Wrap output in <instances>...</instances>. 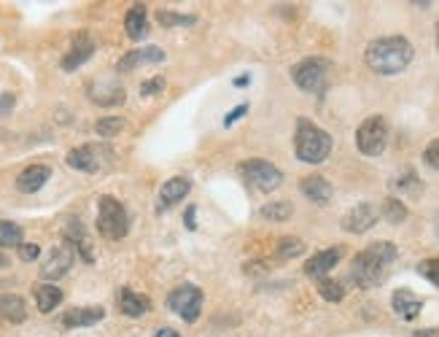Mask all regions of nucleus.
<instances>
[{
	"mask_svg": "<svg viewBox=\"0 0 439 337\" xmlns=\"http://www.w3.org/2000/svg\"><path fill=\"white\" fill-rule=\"evenodd\" d=\"M399 251L394 243H386V240H377L372 246H367L364 251H359L353 257V264H350V278L362 289H375L386 281L391 264L396 262Z\"/></svg>",
	"mask_w": 439,
	"mask_h": 337,
	"instance_id": "nucleus-1",
	"label": "nucleus"
},
{
	"mask_svg": "<svg viewBox=\"0 0 439 337\" xmlns=\"http://www.w3.org/2000/svg\"><path fill=\"white\" fill-rule=\"evenodd\" d=\"M413 43L401 36H386V38H377L367 46L364 60L369 70H375L377 76H396L404 68L413 63Z\"/></svg>",
	"mask_w": 439,
	"mask_h": 337,
	"instance_id": "nucleus-2",
	"label": "nucleus"
},
{
	"mask_svg": "<svg viewBox=\"0 0 439 337\" xmlns=\"http://www.w3.org/2000/svg\"><path fill=\"white\" fill-rule=\"evenodd\" d=\"M297 156L308 165H321L326 156L332 154V135L321 127H315L308 119H299L297 122Z\"/></svg>",
	"mask_w": 439,
	"mask_h": 337,
	"instance_id": "nucleus-3",
	"label": "nucleus"
},
{
	"mask_svg": "<svg viewBox=\"0 0 439 337\" xmlns=\"http://www.w3.org/2000/svg\"><path fill=\"white\" fill-rule=\"evenodd\" d=\"M97 230L108 240H121L129 230V216L116 197L103 195L97 200Z\"/></svg>",
	"mask_w": 439,
	"mask_h": 337,
	"instance_id": "nucleus-4",
	"label": "nucleus"
},
{
	"mask_svg": "<svg viewBox=\"0 0 439 337\" xmlns=\"http://www.w3.org/2000/svg\"><path fill=\"white\" fill-rule=\"evenodd\" d=\"M329 60H323V57H308V60H302L294 65L291 70V78H294V84H297L302 92H321L326 87V81H329Z\"/></svg>",
	"mask_w": 439,
	"mask_h": 337,
	"instance_id": "nucleus-5",
	"label": "nucleus"
},
{
	"mask_svg": "<svg viewBox=\"0 0 439 337\" xmlns=\"http://www.w3.org/2000/svg\"><path fill=\"white\" fill-rule=\"evenodd\" d=\"M168 305L173 313H178L186 324H194L202 313V289L194 284H181L170 291Z\"/></svg>",
	"mask_w": 439,
	"mask_h": 337,
	"instance_id": "nucleus-6",
	"label": "nucleus"
},
{
	"mask_svg": "<svg viewBox=\"0 0 439 337\" xmlns=\"http://www.w3.org/2000/svg\"><path fill=\"white\" fill-rule=\"evenodd\" d=\"M356 146L364 156H380L388 146V122L383 117H369L356 132Z\"/></svg>",
	"mask_w": 439,
	"mask_h": 337,
	"instance_id": "nucleus-7",
	"label": "nucleus"
},
{
	"mask_svg": "<svg viewBox=\"0 0 439 337\" xmlns=\"http://www.w3.org/2000/svg\"><path fill=\"white\" fill-rule=\"evenodd\" d=\"M240 173L246 176V181L251 186H256L259 192H272L283 183V173L275 168L272 162H264V159H248L240 165Z\"/></svg>",
	"mask_w": 439,
	"mask_h": 337,
	"instance_id": "nucleus-8",
	"label": "nucleus"
},
{
	"mask_svg": "<svg viewBox=\"0 0 439 337\" xmlns=\"http://www.w3.org/2000/svg\"><path fill=\"white\" fill-rule=\"evenodd\" d=\"M76 262V248L70 246V243H63V246H57L46 257V262L40 264V278L43 281H57V278H63L65 272L70 270V264Z\"/></svg>",
	"mask_w": 439,
	"mask_h": 337,
	"instance_id": "nucleus-9",
	"label": "nucleus"
},
{
	"mask_svg": "<svg viewBox=\"0 0 439 337\" xmlns=\"http://www.w3.org/2000/svg\"><path fill=\"white\" fill-rule=\"evenodd\" d=\"M377 208L372 203H362V205L350 208L348 213L342 216V230L350 235H362L367 230H372L377 224Z\"/></svg>",
	"mask_w": 439,
	"mask_h": 337,
	"instance_id": "nucleus-10",
	"label": "nucleus"
},
{
	"mask_svg": "<svg viewBox=\"0 0 439 337\" xmlns=\"http://www.w3.org/2000/svg\"><path fill=\"white\" fill-rule=\"evenodd\" d=\"M391 308H394V313H396L399 319H404V321H415V319L421 316V311H423V302H421V297L413 294L410 289H396L394 297H391Z\"/></svg>",
	"mask_w": 439,
	"mask_h": 337,
	"instance_id": "nucleus-11",
	"label": "nucleus"
},
{
	"mask_svg": "<svg viewBox=\"0 0 439 337\" xmlns=\"http://www.w3.org/2000/svg\"><path fill=\"white\" fill-rule=\"evenodd\" d=\"M189 192H192V181H189V178H183V176H173V178H168V181L162 183V189H159V210L173 208L175 203L186 200Z\"/></svg>",
	"mask_w": 439,
	"mask_h": 337,
	"instance_id": "nucleus-12",
	"label": "nucleus"
},
{
	"mask_svg": "<svg viewBox=\"0 0 439 337\" xmlns=\"http://www.w3.org/2000/svg\"><path fill=\"white\" fill-rule=\"evenodd\" d=\"M340 257H342V251H340V248H323V251H318L315 257L308 260L305 272H308L310 278H318V281H321V278H326V275H329V272L340 264Z\"/></svg>",
	"mask_w": 439,
	"mask_h": 337,
	"instance_id": "nucleus-13",
	"label": "nucleus"
},
{
	"mask_svg": "<svg viewBox=\"0 0 439 337\" xmlns=\"http://www.w3.org/2000/svg\"><path fill=\"white\" fill-rule=\"evenodd\" d=\"M49 178H52V168H49V165H30V168H25L16 176V189L25 192V195H33V192H38Z\"/></svg>",
	"mask_w": 439,
	"mask_h": 337,
	"instance_id": "nucleus-14",
	"label": "nucleus"
},
{
	"mask_svg": "<svg viewBox=\"0 0 439 337\" xmlns=\"http://www.w3.org/2000/svg\"><path fill=\"white\" fill-rule=\"evenodd\" d=\"M100 151L94 146H78V149H70L65 162L73 170H84V173H97L100 170Z\"/></svg>",
	"mask_w": 439,
	"mask_h": 337,
	"instance_id": "nucleus-15",
	"label": "nucleus"
},
{
	"mask_svg": "<svg viewBox=\"0 0 439 337\" xmlns=\"http://www.w3.org/2000/svg\"><path fill=\"white\" fill-rule=\"evenodd\" d=\"M302 195L308 197L315 205H329L332 203V195H335V186L326 181L323 176H308L302 181Z\"/></svg>",
	"mask_w": 439,
	"mask_h": 337,
	"instance_id": "nucleus-16",
	"label": "nucleus"
},
{
	"mask_svg": "<svg viewBox=\"0 0 439 337\" xmlns=\"http://www.w3.org/2000/svg\"><path fill=\"white\" fill-rule=\"evenodd\" d=\"M105 311L97 305H87V308H73L63 316V326L65 329H81V326H92L97 321H103Z\"/></svg>",
	"mask_w": 439,
	"mask_h": 337,
	"instance_id": "nucleus-17",
	"label": "nucleus"
},
{
	"mask_svg": "<svg viewBox=\"0 0 439 337\" xmlns=\"http://www.w3.org/2000/svg\"><path fill=\"white\" fill-rule=\"evenodd\" d=\"M148 308H151V299L146 294H138L132 289H121L119 291V311L129 316V319H138L143 313H148Z\"/></svg>",
	"mask_w": 439,
	"mask_h": 337,
	"instance_id": "nucleus-18",
	"label": "nucleus"
},
{
	"mask_svg": "<svg viewBox=\"0 0 439 337\" xmlns=\"http://www.w3.org/2000/svg\"><path fill=\"white\" fill-rule=\"evenodd\" d=\"M92 54H94V43H92L87 36H81V38L73 41V46H70V52L63 57V70H76L78 65H84L87 60H90Z\"/></svg>",
	"mask_w": 439,
	"mask_h": 337,
	"instance_id": "nucleus-19",
	"label": "nucleus"
},
{
	"mask_svg": "<svg viewBox=\"0 0 439 337\" xmlns=\"http://www.w3.org/2000/svg\"><path fill=\"white\" fill-rule=\"evenodd\" d=\"M124 30H127V36L132 41H141L148 33V11H146L143 3H135L127 11V16H124Z\"/></svg>",
	"mask_w": 439,
	"mask_h": 337,
	"instance_id": "nucleus-20",
	"label": "nucleus"
},
{
	"mask_svg": "<svg viewBox=\"0 0 439 337\" xmlns=\"http://www.w3.org/2000/svg\"><path fill=\"white\" fill-rule=\"evenodd\" d=\"M0 319L9 324H22L27 319L25 299L19 294H0Z\"/></svg>",
	"mask_w": 439,
	"mask_h": 337,
	"instance_id": "nucleus-21",
	"label": "nucleus"
},
{
	"mask_svg": "<svg viewBox=\"0 0 439 337\" xmlns=\"http://www.w3.org/2000/svg\"><path fill=\"white\" fill-rule=\"evenodd\" d=\"M63 302V289L54 284H40L36 286V305L40 313H52L57 305Z\"/></svg>",
	"mask_w": 439,
	"mask_h": 337,
	"instance_id": "nucleus-22",
	"label": "nucleus"
},
{
	"mask_svg": "<svg viewBox=\"0 0 439 337\" xmlns=\"http://www.w3.org/2000/svg\"><path fill=\"white\" fill-rule=\"evenodd\" d=\"M261 219L264 221H288L291 213H294V205L288 200H272L267 205H261Z\"/></svg>",
	"mask_w": 439,
	"mask_h": 337,
	"instance_id": "nucleus-23",
	"label": "nucleus"
},
{
	"mask_svg": "<svg viewBox=\"0 0 439 337\" xmlns=\"http://www.w3.org/2000/svg\"><path fill=\"white\" fill-rule=\"evenodd\" d=\"M22 246V227L13 221L0 219V248H19Z\"/></svg>",
	"mask_w": 439,
	"mask_h": 337,
	"instance_id": "nucleus-24",
	"label": "nucleus"
},
{
	"mask_svg": "<svg viewBox=\"0 0 439 337\" xmlns=\"http://www.w3.org/2000/svg\"><path fill=\"white\" fill-rule=\"evenodd\" d=\"M394 189L401 192L404 197L415 200V197H421V192H423V183H421V178L410 170V173H404V176H399V178L394 181Z\"/></svg>",
	"mask_w": 439,
	"mask_h": 337,
	"instance_id": "nucleus-25",
	"label": "nucleus"
},
{
	"mask_svg": "<svg viewBox=\"0 0 439 337\" xmlns=\"http://www.w3.org/2000/svg\"><path fill=\"white\" fill-rule=\"evenodd\" d=\"M383 216H386V221H391V224H401V221L407 219V205L401 203L399 197H386V203H383Z\"/></svg>",
	"mask_w": 439,
	"mask_h": 337,
	"instance_id": "nucleus-26",
	"label": "nucleus"
},
{
	"mask_svg": "<svg viewBox=\"0 0 439 337\" xmlns=\"http://www.w3.org/2000/svg\"><path fill=\"white\" fill-rule=\"evenodd\" d=\"M305 251V243L299 237H281V243L275 248V257L278 260H294Z\"/></svg>",
	"mask_w": 439,
	"mask_h": 337,
	"instance_id": "nucleus-27",
	"label": "nucleus"
},
{
	"mask_svg": "<svg viewBox=\"0 0 439 337\" xmlns=\"http://www.w3.org/2000/svg\"><path fill=\"white\" fill-rule=\"evenodd\" d=\"M318 294H321L326 302H340L345 297V286L340 281H332V278H321L318 281Z\"/></svg>",
	"mask_w": 439,
	"mask_h": 337,
	"instance_id": "nucleus-28",
	"label": "nucleus"
},
{
	"mask_svg": "<svg viewBox=\"0 0 439 337\" xmlns=\"http://www.w3.org/2000/svg\"><path fill=\"white\" fill-rule=\"evenodd\" d=\"M121 130H124V119L121 117L97 119V124H94V132H97L100 138H114V135H119Z\"/></svg>",
	"mask_w": 439,
	"mask_h": 337,
	"instance_id": "nucleus-29",
	"label": "nucleus"
},
{
	"mask_svg": "<svg viewBox=\"0 0 439 337\" xmlns=\"http://www.w3.org/2000/svg\"><path fill=\"white\" fill-rule=\"evenodd\" d=\"M156 22H159L162 27H181V25H194L197 19H194V16H183V14L159 11L156 14Z\"/></svg>",
	"mask_w": 439,
	"mask_h": 337,
	"instance_id": "nucleus-30",
	"label": "nucleus"
},
{
	"mask_svg": "<svg viewBox=\"0 0 439 337\" xmlns=\"http://www.w3.org/2000/svg\"><path fill=\"white\" fill-rule=\"evenodd\" d=\"M418 272L426 278L428 284H434L439 289V257H434V260H423L421 264H418Z\"/></svg>",
	"mask_w": 439,
	"mask_h": 337,
	"instance_id": "nucleus-31",
	"label": "nucleus"
},
{
	"mask_svg": "<svg viewBox=\"0 0 439 337\" xmlns=\"http://www.w3.org/2000/svg\"><path fill=\"white\" fill-rule=\"evenodd\" d=\"M162 90H165V78L162 76H154V78H148V81H143L141 84L143 97H154V95H159Z\"/></svg>",
	"mask_w": 439,
	"mask_h": 337,
	"instance_id": "nucleus-32",
	"label": "nucleus"
},
{
	"mask_svg": "<svg viewBox=\"0 0 439 337\" xmlns=\"http://www.w3.org/2000/svg\"><path fill=\"white\" fill-rule=\"evenodd\" d=\"M138 60L141 63H162L165 60V52L159 46H146V49H138Z\"/></svg>",
	"mask_w": 439,
	"mask_h": 337,
	"instance_id": "nucleus-33",
	"label": "nucleus"
},
{
	"mask_svg": "<svg viewBox=\"0 0 439 337\" xmlns=\"http://www.w3.org/2000/svg\"><path fill=\"white\" fill-rule=\"evenodd\" d=\"M423 162H426L431 170H439V138L426 146V151H423Z\"/></svg>",
	"mask_w": 439,
	"mask_h": 337,
	"instance_id": "nucleus-34",
	"label": "nucleus"
},
{
	"mask_svg": "<svg viewBox=\"0 0 439 337\" xmlns=\"http://www.w3.org/2000/svg\"><path fill=\"white\" fill-rule=\"evenodd\" d=\"M38 254H40V248L36 246V243H22V246H19V260L33 262V260H38Z\"/></svg>",
	"mask_w": 439,
	"mask_h": 337,
	"instance_id": "nucleus-35",
	"label": "nucleus"
},
{
	"mask_svg": "<svg viewBox=\"0 0 439 337\" xmlns=\"http://www.w3.org/2000/svg\"><path fill=\"white\" fill-rule=\"evenodd\" d=\"M246 111H248V105H246V103H240V105H237V108H232V111L227 114V119H224V124H227V127H232V124H234V122H237V119L246 117Z\"/></svg>",
	"mask_w": 439,
	"mask_h": 337,
	"instance_id": "nucleus-36",
	"label": "nucleus"
},
{
	"mask_svg": "<svg viewBox=\"0 0 439 337\" xmlns=\"http://www.w3.org/2000/svg\"><path fill=\"white\" fill-rule=\"evenodd\" d=\"M13 103H16V97H13L11 92H3V95H0V117H6L13 108Z\"/></svg>",
	"mask_w": 439,
	"mask_h": 337,
	"instance_id": "nucleus-37",
	"label": "nucleus"
},
{
	"mask_svg": "<svg viewBox=\"0 0 439 337\" xmlns=\"http://www.w3.org/2000/svg\"><path fill=\"white\" fill-rule=\"evenodd\" d=\"M186 230H194L197 227V221H194V205H189V210H186Z\"/></svg>",
	"mask_w": 439,
	"mask_h": 337,
	"instance_id": "nucleus-38",
	"label": "nucleus"
},
{
	"mask_svg": "<svg viewBox=\"0 0 439 337\" xmlns=\"http://www.w3.org/2000/svg\"><path fill=\"white\" fill-rule=\"evenodd\" d=\"M415 337H439V329L437 326H431V329H421V332H415Z\"/></svg>",
	"mask_w": 439,
	"mask_h": 337,
	"instance_id": "nucleus-39",
	"label": "nucleus"
},
{
	"mask_svg": "<svg viewBox=\"0 0 439 337\" xmlns=\"http://www.w3.org/2000/svg\"><path fill=\"white\" fill-rule=\"evenodd\" d=\"M154 337H181V335H178L175 329H159V332H156Z\"/></svg>",
	"mask_w": 439,
	"mask_h": 337,
	"instance_id": "nucleus-40",
	"label": "nucleus"
},
{
	"mask_svg": "<svg viewBox=\"0 0 439 337\" xmlns=\"http://www.w3.org/2000/svg\"><path fill=\"white\" fill-rule=\"evenodd\" d=\"M248 81H251V76H240V78H234V84H237V87H246Z\"/></svg>",
	"mask_w": 439,
	"mask_h": 337,
	"instance_id": "nucleus-41",
	"label": "nucleus"
},
{
	"mask_svg": "<svg viewBox=\"0 0 439 337\" xmlns=\"http://www.w3.org/2000/svg\"><path fill=\"white\" fill-rule=\"evenodd\" d=\"M434 230H437V237H439V216H437V224H434Z\"/></svg>",
	"mask_w": 439,
	"mask_h": 337,
	"instance_id": "nucleus-42",
	"label": "nucleus"
},
{
	"mask_svg": "<svg viewBox=\"0 0 439 337\" xmlns=\"http://www.w3.org/2000/svg\"><path fill=\"white\" fill-rule=\"evenodd\" d=\"M437 49H439V22H437Z\"/></svg>",
	"mask_w": 439,
	"mask_h": 337,
	"instance_id": "nucleus-43",
	"label": "nucleus"
},
{
	"mask_svg": "<svg viewBox=\"0 0 439 337\" xmlns=\"http://www.w3.org/2000/svg\"><path fill=\"white\" fill-rule=\"evenodd\" d=\"M0 264H6V260H0Z\"/></svg>",
	"mask_w": 439,
	"mask_h": 337,
	"instance_id": "nucleus-44",
	"label": "nucleus"
}]
</instances>
